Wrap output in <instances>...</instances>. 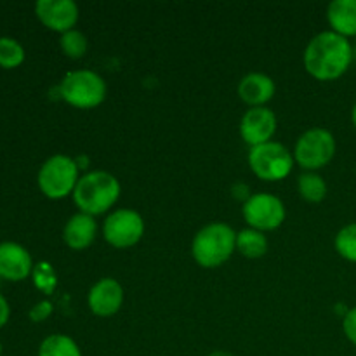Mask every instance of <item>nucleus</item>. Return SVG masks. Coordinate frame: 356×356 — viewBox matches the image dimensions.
<instances>
[{"instance_id":"1","label":"nucleus","mask_w":356,"mask_h":356,"mask_svg":"<svg viewBox=\"0 0 356 356\" xmlns=\"http://www.w3.org/2000/svg\"><path fill=\"white\" fill-rule=\"evenodd\" d=\"M305 68L313 79L329 82L343 76L353 61V45L341 35L322 31L305 49Z\"/></svg>"},{"instance_id":"2","label":"nucleus","mask_w":356,"mask_h":356,"mask_svg":"<svg viewBox=\"0 0 356 356\" xmlns=\"http://www.w3.org/2000/svg\"><path fill=\"white\" fill-rule=\"evenodd\" d=\"M120 190V183L113 174L94 170L80 177L73 191V202L80 212L94 218L104 214L117 204Z\"/></svg>"},{"instance_id":"3","label":"nucleus","mask_w":356,"mask_h":356,"mask_svg":"<svg viewBox=\"0 0 356 356\" xmlns=\"http://www.w3.org/2000/svg\"><path fill=\"white\" fill-rule=\"evenodd\" d=\"M236 249V233L225 222H211L204 226L191 243L193 259L202 268H219L233 256Z\"/></svg>"},{"instance_id":"4","label":"nucleus","mask_w":356,"mask_h":356,"mask_svg":"<svg viewBox=\"0 0 356 356\" xmlns=\"http://www.w3.org/2000/svg\"><path fill=\"white\" fill-rule=\"evenodd\" d=\"M59 94L72 106L90 110L99 106L106 97V82L90 70L66 73L59 83Z\"/></svg>"},{"instance_id":"5","label":"nucleus","mask_w":356,"mask_h":356,"mask_svg":"<svg viewBox=\"0 0 356 356\" xmlns=\"http://www.w3.org/2000/svg\"><path fill=\"white\" fill-rule=\"evenodd\" d=\"M79 179V165L68 155L51 156L38 170V188L51 200H61L73 193Z\"/></svg>"},{"instance_id":"6","label":"nucleus","mask_w":356,"mask_h":356,"mask_svg":"<svg viewBox=\"0 0 356 356\" xmlns=\"http://www.w3.org/2000/svg\"><path fill=\"white\" fill-rule=\"evenodd\" d=\"M334 155H336V139L327 129H309L296 143V162L308 172H315L325 167L334 159Z\"/></svg>"},{"instance_id":"7","label":"nucleus","mask_w":356,"mask_h":356,"mask_svg":"<svg viewBox=\"0 0 356 356\" xmlns=\"http://www.w3.org/2000/svg\"><path fill=\"white\" fill-rule=\"evenodd\" d=\"M249 165L252 172L263 181H280L291 174L294 156L280 143H264L249 152Z\"/></svg>"},{"instance_id":"8","label":"nucleus","mask_w":356,"mask_h":356,"mask_svg":"<svg viewBox=\"0 0 356 356\" xmlns=\"http://www.w3.org/2000/svg\"><path fill=\"white\" fill-rule=\"evenodd\" d=\"M145 235V221L132 209H118L111 212L103 225V236L115 249L134 247Z\"/></svg>"},{"instance_id":"9","label":"nucleus","mask_w":356,"mask_h":356,"mask_svg":"<svg viewBox=\"0 0 356 356\" xmlns=\"http://www.w3.org/2000/svg\"><path fill=\"white\" fill-rule=\"evenodd\" d=\"M243 219L257 232H273L285 221V207L278 197L271 193L250 195L243 204Z\"/></svg>"},{"instance_id":"10","label":"nucleus","mask_w":356,"mask_h":356,"mask_svg":"<svg viewBox=\"0 0 356 356\" xmlns=\"http://www.w3.org/2000/svg\"><path fill=\"white\" fill-rule=\"evenodd\" d=\"M35 14L45 28L58 33L75 30L79 21V6L73 0H38Z\"/></svg>"},{"instance_id":"11","label":"nucleus","mask_w":356,"mask_h":356,"mask_svg":"<svg viewBox=\"0 0 356 356\" xmlns=\"http://www.w3.org/2000/svg\"><path fill=\"white\" fill-rule=\"evenodd\" d=\"M277 115L266 106L250 108L240 120V136L247 145L259 146L270 143L277 132Z\"/></svg>"},{"instance_id":"12","label":"nucleus","mask_w":356,"mask_h":356,"mask_svg":"<svg viewBox=\"0 0 356 356\" xmlns=\"http://www.w3.org/2000/svg\"><path fill=\"white\" fill-rule=\"evenodd\" d=\"M89 309L96 316L106 318L120 312L124 305V287L115 278H103L89 291Z\"/></svg>"},{"instance_id":"13","label":"nucleus","mask_w":356,"mask_h":356,"mask_svg":"<svg viewBox=\"0 0 356 356\" xmlns=\"http://www.w3.org/2000/svg\"><path fill=\"white\" fill-rule=\"evenodd\" d=\"M33 271L30 252L16 242L0 243V278L7 282H21Z\"/></svg>"},{"instance_id":"14","label":"nucleus","mask_w":356,"mask_h":356,"mask_svg":"<svg viewBox=\"0 0 356 356\" xmlns=\"http://www.w3.org/2000/svg\"><path fill=\"white\" fill-rule=\"evenodd\" d=\"M275 82L264 73H249L238 83V96L249 106H264L275 96Z\"/></svg>"},{"instance_id":"15","label":"nucleus","mask_w":356,"mask_h":356,"mask_svg":"<svg viewBox=\"0 0 356 356\" xmlns=\"http://www.w3.org/2000/svg\"><path fill=\"white\" fill-rule=\"evenodd\" d=\"M96 233L97 225L92 216L79 212L66 221L63 240L72 250H83L90 247V243L96 238Z\"/></svg>"},{"instance_id":"16","label":"nucleus","mask_w":356,"mask_h":356,"mask_svg":"<svg viewBox=\"0 0 356 356\" xmlns=\"http://www.w3.org/2000/svg\"><path fill=\"white\" fill-rule=\"evenodd\" d=\"M327 21L334 33L356 37V0H334L327 7Z\"/></svg>"},{"instance_id":"17","label":"nucleus","mask_w":356,"mask_h":356,"mask_svg":"<svg viewBox=\"0 0 356 356\" xmlns=\"http://www.w3.org/2000/svg\"><path fill=\"white\" fill-rule=\"evenodd\" d=\"M236 250L249 259L263 257L268 250V240L263 232L247 228L236 233Z\"/></svg>"},{"instance_id":"18","label":"nucleus","mask_w":356,"mask_h":356,"mask_svg":"<svg viewBox=\"0 0 356 356\" xmlns=\"http://www.w3.org/2000/svg\"><path fill=\"white\" fill-rule=\"evenodd\" d=\"M38 356H82V351L72 337L65 334H52L40 343Z\"/></svg>"},{"instance_id":"19","label":"nucleus","mask_w":356,"mask_h":356,"mask_svg":"<svg viewBox=\"0 0 356 356\" xmlns=\"http://www.w3.org/2000/svg\"><path fill=\"white\" fill-rule=\"evenodd\" d=\"M298 190L299 195L306 202H312V204H318V202H322L327 197L325 181L316 172L301 174L298 179Z\"/></svg>"},{"instance_id":"20","label":"nucleus","mask_w":356,"mask_h":356,"mask_svg":"<svg viewBox=\"0 0 356 356\" xmlns=\"http://www.w3.org/2000/svg\"><path fill=\"white\" fill-rule=\"evenodd\" d=\"M24 61V49L10 37H0V66L6 70L17 68Z\"/></svg>"},{"instance_id":"21","label":"nucleus","mask_w":356,"mask_h":356,"mask_svg":"<svg viewBox=\"0 0 356 356\" xmlns=\"http://www.w3.org/2000/svg\"><path fill=\"white\" fill-rule=\"evenodd\" d=\"M334 245L343 259L356 263V222H351L339 229L336 240H334Z\"/></svg>"},{"instance_id":"22","label":"nucleus","mask_w":356,"mask_h":356,"mask_svg":"<svg viewBox=\"0 0 356 356\" xmlns=\"http://www.w3.org/2000/svg\"><path fill=\"white\" fill-rule=\"evenodd\" d=\"M59 45H61V51L65 52V56H68L70 59H80L86 56L89 44H87V37L82 31L70 30L61 35Z\"/></svg>"},{"instance_id":"23","label":"nucleus","mask_w":356,"mask_h":356,"mask_svg":"<svg viewBox=\"0 0 356 356\" xmlns=\"http://www.w3.org/2000/svg\"><path fill=\"white\" fill-rule=\"evenodd\" d=\"M33 280L35 285L45 294H51L56 287V273L49 263H38L33 268Z\"/></svg>"},{"instance_id":"24","label":"nucleus","mask_w":356,"mask_h":356,"mask_svg":"<svg viewBox=\"0 0 356 356\" xmlns=\"http://www.w3.org/2000/svg\"><path fill=\"white\" fill-rule=\"evenodd\" d=\"M343 330L346 334L348 341L353 343L356 346V306L355 308L348 309L346 315L343 318Z\"/></svg>"},{"instance_id":"25","label":"nucleus","mask_w":356,"mask_h":356,"mask_svg":"<svg viewBox=\"0 0 356 356\" xmlns=\"http://www.w3.org/2000/svg\"><path fill=\"white\" fill-rule=\"evenodd\" d=\"M52 315V305L49 301H40L30 309V318L31 322L38 323V322H44L47 320L49 316Z\"/></svg>"},{"instance_id":"26","label":"nucleus","mask_w":356,"mask_h":356,"mask_svg":"<svg viewBox=\"0 0 356 356\" xmlns=\"http://www.w3.org/2000/svg\"><path fill=\"white\" fill-rule=\"evenodd\" d=\"M9 315H10L9 302H7V299L3 298L2 294H0V329H2V327L7 323V320H9Z\"/></svg>"},{"instance_id":"27","label":"nucleus","mask_w":356,"mask_h":356,"mask_svg":"<svg viewBox=\"0 0 356 356\" xmlns=\"http://www.w3.org/2000/svg\"><path fill=\"white\" fill-rule=\"evenodd\" d=\"M207 356H233V355L228 353V351H212V353Z\"/></svg>"},{"instance_id":"28","label":"nucleus","mask_w":356,"mask_h":356,"mask_svg":"<svg viewBox=\"0 0 356 356\" xmlns=\"http://www.w3.org/2000/svg\"><path fill=\"white\" fill-rule=\"evenodd\" d=\"M351 120H353V125L356 127V103L353 106V111H351Z\"/></svg>"},{"instance_id":"29","label":"nucleus","mask_w":356,"mask_h":356,"mask_svg":"<svg viewBox=\"0 0 356 356\" xmlns=\"http://www.w3.org/2000/svg\"><path fill=\"white\" fill-rule=\"evenodd\" d=\"M353 59L356 61V40H355V44H353Z\"/></svg>"},{"instance_id":"30","label":"nucleus","mask_w":356,"mask_h":356,"mask_svg":"<svg viewBox=\"0 0 356 356\" xmlns=\"http://www.w3.org/2000/svg\"><path fill=\"white\" fill-rule=\"evenodd\" d=\"M0 355H2V344H0Z\"/></svg>"}]
</instances>
